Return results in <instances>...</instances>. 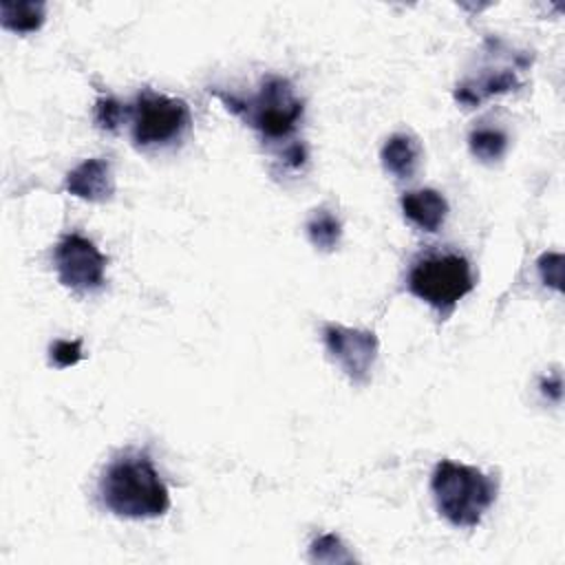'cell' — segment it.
<instances>
[{
	"label": "cell",
	"instance_id": "obj_1",
	"mask_svg": "<svg viewBox=\"0 0 565 565\" xmlns=\"http://www.w3.org/2000/svg\"><path fill=\"white\" fill-rule=\"evenodd\" d=\"M102 503L121 519H154L170 508V492L146 452L113 459L99 479Z\"/></svg>",
	"mask_w": 565,
	"mask_h": 565
},
{
	"label": "cell",
	"instance_id": "obj_2",
	"mask_svg": "<svg viewBox=\"0 0 565 565\" xmlns=\"http://www.w3.org/2000/svg\"><path fill=\"white\" fill-rule=\"evenodd\" d=\"M437 512L455 527H477L497 499V481L477 466L441 459L430 477Z\"/></svg>",
	"mask_w": 565,
	"mask_h": 565
},
{
	"label": "cell",
	"instance_id": "obj_3",
	"mask_svg": "<svg viewBox=\"0 0 565 565\" xmlns=\"http://www.w3.org/2000/svg\"><path fill=\"white\" fill-rule=\"evenodd\" d=\"M210 93L216 95L230 113L238 115L245 124L258 130L267 141L287 139L298 128L305 110V104L296 95L291 82L280 75H267L260 82L258 93L252 97H238L221 88H210Z\"/></svg>",
	"mask_w": 565,
	"mask_h": 565
},
{
	"label": "cell",
	"instance_id": "obj_4",
	"mask_svg": "<svg viewBox=\"0 0 565 565\" xmlns=\"http://www.w3.org/2000/svg\"><path fill=\"white\" fill-rule=\"evenodd\" d=\"M406 287L415 298L446 318L475 289V276L466 256L457 252H430L413 260Z\"/></svg>",
	"mask_w": 565,
	"mask_h": 565
},
{
	"label": "cell",
	"instance_id": "obj_5",
	"mask_svg": "<svg viewBox=\"0 0 565 565\" xmlns=\"http://www.w3.org/2000/svg\"><path fill=\"white\" fill-rule=\"evenodd\" d=\"M192 124L183 99L157 90H141L130 104V132L137 148H159L179 141Z\"/></svg>",
	"mask_w": 565,
	"mask_h": 565
},
{
	"label": "cell",
	"instance_id": "obj_6",
	"mask_svg": "<svg viewBox=\"0 0 565 565\" xmlns=\"http://www.w3.org/2000/svg\"><path fill=\"white\" fill-rule=\"evenodd\" d=\"M106 256L82 234H66L53 249L57 280L75 294H95L106 282Z\"/></svg>",
	"mask_w": 565,
	"mask_h": 565
},
{
	"label": "cell",
	"instance_id": "obj_7",
	"mask_svg": "<svg viewBox=\"0 0 565 565\" xmlns=\"http://www.w3.org/2000/svg\"><path fill=\"white\" fill-rule=\"evenodd\" d=\"M322 342L329 358L340 366L349 382L364 386L371 380L380 351V342L373 331L331 322L322 327Z\"/></svg>",
	"mask_w": 565,
	"mask_h": 565
},
{
	"label": "cell",
	"instance_id": "obj_8",
	"mask_svg": "<svg viewBox=\"0 0 565 565\" xmlns=\"http://www.w3.org/2000/svg\"><path fill=\"white\" fill-rule=\"evenodd\" d=\"M64 190L90 203L110 201L115 194V177H113L110 163L97 157L82 161L66 174Z\"/></svg>",
	"mask_w": 565,
	"mask_h": 565
},
{
	"label": "cell",
	"instance_id": "obj_9",
	"mask_svg": "<svg viewBox=\"0 0 565 565\" xmlns=\"http://www.w3.org/2000/svg\"><path fill=\"white\" fill-rule=\"evenodd\" d=\"M402 214L408 223H413L422 232H437L446 223L448 216V201L441 192L422 188L408 190L399 199Z\"/></svg>",
	"mask_w": 565,
	"mask_h": 565
},
{
	"label": "cell",
	"instance_id": "obj_10",
	"mask_svg": "<svg viewBox=\"0 0 565 565\" xmlns=\"http://www.w3.org/2000/svg\"><path fill=\"white\" fill-rule=\"evenodd\" d=\"M380 159L388 174H393L399 181H406V179H413L419 168L422 146L413 135L395 132L384 141Z\"/></svg>",
	"mask_w": 565,
	"mask_h": 565
},
{
	"label": "cell",
	"instance_id": "obj_11",
	"mask_svg": "<svg viewBox=\"0 0 565 565\" xmlns=\"http://www.w3.org/2000/svg\"><path fill=\"white\" fill-rule=\"evenodd\" d=\"M46 20V4L35 2V0H22V2H11L2 0L0 2V22L7 31L11 33H35Z\"/></svg>",
	"mask_w": 565,
	"mask_h": 565
},
{
	"label": "cell",
	"instance_id": "obj_12",
	"mask_svg": "<svg viewBox=\"0 0 565 565\" xmlns=\"http://www.w3.org/2000/svg\"><path fill=\"white\" fill-rule=\"evenodd\" d=\"M311 245L320 252H333L342 238V225L329 210H316L305 225Z\"/></svg>",
	"mask_w": 565,
	"mask_h": 565
},
{
	"label": "cell",
	"instance_id": "obj_13",
	"mask_svg": "<svg viewBox=\"0 0 565 565\" xmlns=\"http://www.w3.org/2000/svg\"><path fill=\"white\" fill-rule=\"evenodd\" d=\"M468 146L479 161L494 163L501 161L508 150V135L492 126H479L468 135Z\"/></svg>",
	"mask_w": 565,
	"mask_h": 565
},
{
	"label": "cell",
	"instance_id": "obj_14",
	"mask_svg": "<svg viewBox=\"0 0 565 565\" xmlns=\"http://www.w3.org/2000/svg\"><path fill=\"white\" fill-rule=\"evenodd\" d=\"M309 558L318 563H347L353 561V556L347 552L342 541L335 534H322L318 536L309 547Z\"/></svg>",
	"mask_w": 565,
	"mask_h": 565
},
{
	"label": "cell",
	"instance_id": "obj_15",
	"mask_svg": "<svg viewBox=\"0 0 565 565\" xmlns=\"http://www.w3.org/2000/svg\"><path fill=\"white\" fill-rule=\"evenodd\" d=\"M126 117H130V106H124L119 99L106 95L95 102V124L102 130H117Z\"/></svg>",
	"mask_w": 565,
	"mask_h": 565
},
{
	"label": "cell",
	"instance_id": "obj_16",
	"mask_svg": "<svg viewBox=\"0 0 565 565\" xmlns=\"http://www.w3.org/2000/svg\"><path fill=\"white\" fill-rule=\"evenodd\" d=\"M82 360V342L79 340H55L49 349V362L55 369L73 366Z\"/></svg>",
	"mask_w": 565,
	"mask_h": 565
},
{
	"label": "cell",
	"instance_id": "obj_17",
	"mask_svg": "<svg viewBox=\"0 0 565 565\" xmlns=\"http://www.w3.org/2000/svg\"><path fill=\"white\" fill-rule=\"evenodd\" d=\"M536 267H539V276L541 280L561 291V280H563V256L558 252H545L539 260H536Z\"/></svg>",
	"mask_w": 565,
	"mask_h": 565
},
{
	"label": "cell",
	"instance_id": "obj_18",
	"mask_svg": "<svg viewBox=\"0 0 565 565\" xmlns=\"http://www.w3.org/2000/svg\"><path fill=\"white\" fill-rule=\"evenodd\" d=\"M541 391H543L545 395L552 393V399L558 402V399H561V375L554 373V375H552V382H550V377L543 380V382H541Z\"/></svg>",
	"mask_w": 565,
	"mask_h": 565
}]
</instances>
